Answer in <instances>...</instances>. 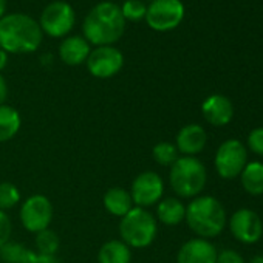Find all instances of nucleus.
<instances>
[{
    "label": "nucleus",
    "instance_id": "f257e3e1",
    "mask_svg": "<svg viewBox=\"0 0 263 263\" xmlns=\"http://www.w3.org/2000/svg\"><path fill=\"white\" fill-rule=\"evenodd\" d=\"M82 33L90 45H113L125 33V19L121 8L113 2L95 5L84 19Z\"/></svg>",
    "mask_w": 263,
    "mask_h": 263
},
{
    "label": "nucleus",
    "instance_id": "f03ea898",
    "mask_svg": "<svg viewBox=\"0 0 263 263\" xmlns=\"http://www.w3.org/2000/svg\"><path fill=\"white\" fill-rule=\"evenodd\" d=\"M42 39L39 22L28 14L13 13L0 19V48L7 53H34Z\"/></svg>",
    "mask_w": 263,
    "mask_h": 263
},
{
    "label": "nucleus",
    "instance_id": "7ed1b4c3",
    "mask_svg": "<svg viewBox=\"0 0 263 263\" xmlns=\"http://www.w3.org/2000/svg\"><path fill=\"white\" fill-rule=\"evenodd\" d=\"M191 231L200 238L217 237L226 226V211L214 197H195L186 208V217Z\"/></svg>",
    "mask_w": 263,
    "mask_h": 263
},
{
    "label": "nucleus",
    "instance_id": "20e7f679",
    "mask_svg": "<svg viewBox=\"0 0 263 263\" xmlns=\"http://www.w3.org/2000/svg\"><path fill=\"white\" fill-rule=\"evenodd\" d=\"M158 234L157 218L144 208L134 206L119 221L121 240L135 249H144L154 243Z\"/></svg>",
    "mask_w": 263,
    "mask_h": 263
},
{
    "label": "nucleus",
    "instance_id": "39448f33",
    "mask_svg": "<svg viewBox=\"0 0 263 263\" xmlns=\"http://www.w3.org/2000/svg\"><path fill=\"white\" fill-rule=\"evenodd\" d=\"M206 167L195 157H181L171 166L169 183L181 198H195L206 186Z\"/></svg>",
    "mask_w": 263,
    "mask_h": 263
},
{
    "label": "nucleus",
    "instance_id": "423d86ee",
    "mask_svg": "<svg viewBox=\"0 0 263 263\" xmlns=\"http://www.w3.org/2000/svg\"><path fill=\"white\" fill-rule=\"evenodd\" d=\"M76 13L73 7L64 0H54L48 4L41 14L39 27L44 34L51 37H64L74 28Z\"/></svg>",
    "mask_w": 263,
    "mask_h": 263
},
{
    "label": "nucleus",
    "instance_id": "0eeeda50",
    "mask_svg": "<svg viewBox=\"0 0 263 263\" xmlns=\"http://www.w3.org/2000/svg\"><path fill=\"white\" fill-rule=\"evenodd\" d=\"M184 19V5L181 0H154L147 5L146 22L160 33L177 28Z\"/></svg>",
    "mask_w": 263,
    "mask_h": 263
},
{
    "label": "nucleus",
    "instance_id": "6e6552de",
    "mask_svg": "<svg viewBox=\"0 0 263 263\" xmlns=\"http://www.w3.org/2000/svg\"><path fill=\"white\" fill-rule=\"evenodd\" d=\"M53 220V204L48 197L34 194L28 197L21 208V221L30 232H41L48 229Z\"/></svg>",
    "mask_w": 263,
    "mask_h": 263
},
{
    "label": "nucleus",
    "instance_id": "1a4fd4ad",
    "mask_svg": "<svg viewBox=\"0 0 263 263\" xmlns=\"http://www.w3.org/2000/svg\"><path fill=\"white\" fill-rule=\"evenodd\" d=\"M164 194V181L163 178L152 171L141 172L132 181L130 195L134 204L138 208H151L158 204Z\"/></svg>",
    "mask_w": 263,
    "mask_h": 263
},
{
    "label": "nucleus",
    "instance_id": "9d476101",
    "mask_svg": "<svg viewBox=\"0 0 263 263\" xmlns=\"http://www.w3.org/2000/svg\"><path fill=\"white\" fill-rule=\"evenodd\" d=\"M246 158L248 155L245 146L237 140H228L218 147L215 154V169L221 178H235L248 164Z\"/></svg>",
    "mask_w": 263,
    "mask_h": 263
},
{
    "label": "nucleus",
    "instance_id": "9b49d317",
    "mask_svg": "<svg viewBox=\"0 0 263 263\" xmlns=\"http://www.w3.org/2000/svg\"><path fill=\"white\" fill-rule=\"evenodd\" d=\"M85 64L91 76L98 79H108L121 71L124 65V56L113 45H104L91 50Z\"/></svg>",
    "mask_w": 263,
    "mask_h": 263
},
{
    "label": "nucleus",
    "instance_id": "f8f14e48",
    "mask_svg": "<svg viewBox=\"0 0 263 263\" xmlns=\"http://www.w3.org/2000/svg\"><path fill=\"white\" fill-rule=\"evenodd\" d=\"M229 226H231L232 235L238 241L246 243V245L258 241L263 234L261 220L251 209H238L237 212H234L231 217Z\"/></svg>",
    "mask_w": 263,
    "mask_h": 263
},
{
    "label": "nucleus",
    "instance_id": "ddd939ff",
    "mask_svg": "<svg viewBox=\"0 0 263 263\" xmlns=\"http://www.w3.org/2000/svg\"><path fill=\"white\" fill-rule=\"evenodd\" d=\"M217 249L206 238L187 240L177 254V263H215Z\"/></svg>",
    "mask_w": 263,
    "mask_h": 263
},
{
    "label": "nucleus",
    "instance_id": "4468645a",
    "mask_svg": "<svg viewBox=\"0 0 263 263\" xmlns=\"http://www.w3.org/2000/svg\"><path fill=\"white\" fill-rule=\"evenodd\" d=\"M201 113L211 125L223 127L231 122L234 116V107L229 98L223 95H211L201 104Z\"/></svg>",
    "mask_w": 263,
    "mask_h": 263
},
{
    "label": "nucleus",
    "instance_id": "2eb2a0df",
    "mask_svg": "<svg viewBox=\"0 0 263 263\" xmlns=\"http://www.w3.org/2000/svg\"><path fill=\"white\" fill-rule=\"evenodd\" d=\"M206 143H208L206 130L198 124H187L178 132L175 147L184 157H195L204 149Z\"/></svg>",
    "mask_w": 263,
    "mask_h": 263
},
{
    "label": "nucleus",
    "instance_id": "dca6fc26",
    "mask_svg": "<svg viewBox=\"0 0 263 263\" xmlns=\"http://www.w3.org/2000/svg\"><path fill=\"white\" fill-rule=\"evenodd\" d=\"M91 48L82 36H68L59 45V58L70 67L81 65L87 61Z\"/></svg>",
    "mask_w": 263,
    "mask_h": 263
},
{
    "label": "nucleus",
    "instance_id": "f3484780",
    "mask_svg": "<svg viewBox=\"0 0 263 263\" xmlns=\"http://www.w3.org/2000/svg\"><path fill=\"white\" fill-rule=\"evenodd\" d=\"M102 203H104L105 211L110 215L119 217V218H122L132 208H134V200H132L130 192L122 187H110L104 194Z\"/></svg>",
    "mask_w": 263,
    "mask_h": 263
},
{
    "label": "nucleus",
    "instance_id": "a211bd4d",
    "mask_svg": "<svg viewBox=\"0 0 263 263\" xmlns=\"http://www.w3.org/2000/svg\"><path fill=\"white\" fill-rule=\"evenodd\" d=\"M186 217V206L181 200L169 197L158 203L157 206V218L160 223L166 226H177Z\"/></svg>",
    "mask_w": 263,
    "mask_h": 263
},
{
    "label": "nucleus",
    "instance_id": "6ab92c4d",
    "mask_svg": "<svg viewBox=\"0 0 263 263\" xmlns=\"http://www.w3.org/2000/svg\"><path fill=\"white\" fill-rule=\"evenodd\" d=\"M22 118L21 113L11 105H0V143L13 140L21 130Z\"/></svg>",
    "mask_w": 263,
    "mask_h": 263
},
{
    "label": "nucleus",
    "instance_id": "aec40b11",
    "mask_svg": "<svg viewBox=\"0 0 263 263\" xmlns=\"http://www.w3.org/2000/svg\"><path fill=\"white\" fill-rule=\"evenodd\" d=\"M98 263H132V251L122 240H108L98 252Z\"/></svg>",
    "mask_w": 263,
    "mask_h": 263
},
{
    "label": "nucleus",
    "instance_id": "412c9836",
    "mask_svg": "<svg viewBox=\"0 0 263 263\" xmlns=\"http://www.w3.org/2000/svg\"><path fill=\"white\" fill-rule=\"evenodd\" d=\"M243 189L251 195L263 194V164L261 163H248L240 174Z\"/></svg>",
    "mask_w": 263,
    "mask_h": 263
},
{
    "label": "nucleus",
    "instance_id": "4be33fe9",
    "mask_svg": "<svg viewBox=\"0 0 263 263\" xmlns=\"http://www.w3.org/2000/svg\"><path fill=\"white\" fill-rule=\"evenodd\" d=\"M36 254V251L28 249L25 245L11 240L0 248V258L4 263H31Z\"/></svg>",
    "mask_w": 263,
    "mask_h": 263
},
{
    "label": "nucleus",
    "instance_id": "5701e85b",
    "mask_svg": "<svg viewBox=\"0 0 263 263\" xmlns=\"http://www.w3.org/2000/svg\"><path fill=\"white\" fill-rule=\"evenodd\" d=\"M34 245H36V252L41 255H56L61 246V238L59 235L48 229H44L41 232L36 234L34 238Z\"/></svg>",
    "mask_w": 263,
    "mask_h": 263
},
{
    "label": "nucleus",
    "instance_id": "b1692460",
    "mask_svg": "<svg viewBox=\"0 0 263 263\" xmlns=\"http://www.w3.org/2000/svg\"><path fill=\"white\" fill-rule=\"evenodd\" d=\"M152 155H154V160L160 166H169V167L180 158L178 149L175 147V144L167 143V141H161V143L155 144L152 149Z\"/></svg>",
    "mask_w": 263,
    "mask_h": 263
},
{
    "label": "nucleus",
    "instance_id": "393cba45",
    "mask_svg": "<svg viewBox=\"0 0 263 263\" xmlns=\"http://www.w3.org/2000/svg\"><path fill=\"white\" fill-rule=\"evenodd\" d=\"M21 201V191L10 181L0 183V211H8Z\"/></svg>",
    "mask_w": 263,
    "mask_h": 263
},
{
    "label": "nucleus",
    "instance_id": "a878e982",
    "mask_svg": "<svg viewBox=\"0 0 263 263\" xmlns=\"http://www.w3.org/2000/svg\"><path fill=\"white\" fill-rule=\"evenodd\" d=\"M121 13L125 19V22H141L146 19L147 5L141 0H125L121 7Z\"/></svg>",
    "mask_w": 263,
    "mask_h": 263
},
{
    "label": "nucleus",
    "instance_id": "bb28decb",
    "mask_svg": "<svg viewBox=\"0 0 263 263\" xmlns=\"http://www.w3.org/2000/svg\"><path fill=\"white\" fill-rule=\"evenodd\" d=\"M11 234H13L11 218L5 211H0V248L11 240Z\"/></svg>",
    "mask_w": 263,
    "mask_h": 263
},
{
    "label": "nucleus",
    "instance_id": "cd10ccee",
    "mask_svg": "<svg viewBox=\"0 0 263 263\" xmlns=\"http://www.w3.org/2000/svg\"><path fill=\"white\" fill-rule=\"evenodd\" d=\"M248 146L254 154L263 157V127L254 128L251 132L248 137Z\"/></svg>",
    "mask_w": 263,
    "mask_h": 263
},
{
    "label": "nucleus",
    "instance_id": "c85d7f7f",
    "mask_svg": "<svg viewBox=\"0 0 263 263\" xmlns=\"http://www.w3.org/2000/svg\"><path fill=\"white\" fill-rule=\"evenodd\" d=\"M215 263H245V261L238 252H235L232 249H223L220 254H217Z\"/></svg>",
    "mask_w": 263,
    "mask_h": 263
},
{
    "label": "nucleus",
    "instance_id": "c756f323",
    "mask_svg": "<svg viewBox=\"0 0 263 263\" xmlns=\"http://www.w3.org/2000/svg\"><path fill=\"white\" fill-rule=\"evenodd\" d=\"M7 98H8V84L2 76V73H0V105L5 104Z\"/></svg>",
    "mask_w": 263,
    "mask_h": 263
},
{
    "label": "nucleus",
    "instance_id": "7c9ffc66",
    "mask_svg": "<svg viewBox=\"0 0 263 263\" xmlns=\"http://www.w3.org/2000/svg\"><path fill=\"white\" fill-rule=\"evenodd\" d=\"M31 263H61L59 258L56 255H41V254H36L34 260Z\"/></svg>",
    "mask_w": 263,
    "mask_h": 263
},
{
    "label": "nucleus",
    "instance_id": "2f4dec72",
    "mask_svg": "<svg viewBox=\"0 0 263 263\" xmlns=\"http://www.w3.org/2000/svg\"><path fill=\"white\" fill-rule=\"evenodd\" d=\"M7 64H8V53L0 48V73L7 67Z\"/></svg>",
    "mask_w": 263,
    "mask_h": 263
},
{
    "label": "nucleus",
    "instance_id": "473e14b6",
    "mask_svg": "<svg viewBox=\"0 0 263 263\" xmlns=\"http://www.w3.org/2000/svg\"><path fill=\"white\" fill-rule=\"evenodd\" d=\"M7 11V0H0V19L5 16Z\"/></svg>",
    "mask_w": 263,
    "mask_h": 263
},
{
    "label": "nucleus",
    "instance_id": "72a5a7b5",
    "mask_svg": "<svg viewBox=\"0 0 263 263\" xmlns=\"http://www.w3.org/2000/svg\"><path fill=\"white\" fill-rule=\"evenodd\" d=\"M249 263H263V255H257V257H254Z\"/></svg>",
    "mask_w": 263,
    "mask_h": 263
}]
</instances>
